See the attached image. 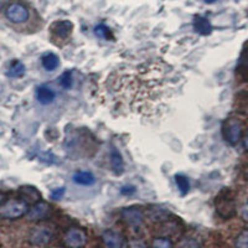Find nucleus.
Returning <instances> with one entry per match:
<instances>
[{"mask_svg": "<svg viewBox=\"0 0 248 248\" xmlns=\"http://www.w3.org/2000/svg\"><path fill=\"white\" fill-rule=\"evenodd\" d=\"M51 214H52V207L50 206V203L41 200L35 203L31 209H29L26 216L30 221H43L48 218Z\"/></svg>", "mask_w": 248, "mask_h": 248, "instance_id": "423d86ee", "label": "nucleus"}, {"mask_svg": "<svg viewBox=\"0 0 248 248\" xmlns=\"http://www.w3.org/2000/svg\"><path fill=\"white\" fill-rule=\"evenodd\" d=\"M102 241L107 248H122L123 247V237L119 232L114 230H106L102 233Z\"/></svg>", "mask_w": 248, "mask_h": 248, "instance_id": "9d476101", "label": "nucleus"}, {"mask_svg": "<svg viewBox=\"0 0 248 248\" xmlns=\"http://www.w3.org/2000/svg\"><path fill=\"white\" fill-rule=\"evenodd\" d=\"M215 206L221 217L230 218L236 214V201L231 190H223L215 200Z\"/></svg>", "mask_w": 248, "mask_h": 248, "instance_id": "f03ea898", "label": "nucleus"}, {"mask_svg": "<svg viewBox=\"0 0 248 248\" xmlns=\"http://www.w3.org/2000/svg\"><path fill=\"white\" fill-rule=\"evenodd\" d=\"M194 29L200 35H210L212 32V26L210 21L202 16H195Z\"/></svg>", "mask_w": 248, "mask_h": 248, "instance_id": "2eb2a0df", "label": "nucleus"}, {"mask_svg": "<svg viewBox=\"0 0 248 248\" xmlns=\"http://www.w3.org/2000/svg\"><path fill=\"white\" fill-rule=\"evenodd\" d=\"M59 83L62 88L65 90H70L72 87V72L71 71H66L60 76Z\"/></svg>", "mask_w": 248, "mask_h": 248, "instance_id": "6ab92c4d", "label": "nucleus"}, {"mask_svg": "<svg viewBox=\"0 0 248 248\" xmlns=\"http://www.w3.org/2000/svg\"><path fill=\"white\" fill-rule=\"evenodd\" d=\"M87 243V234L79 227H71L63 236V245L67 248H83Z\"/></svg>", "mask_w": 248, "mask_h": 248, "instance_id": "20e7f679", "label": "nucleus"}, {"mask_svg": "<svg viewBox=\"0 0 248 248\" xmlns=\"http://www.w3.org/2000/svg\"><path fill=\"white\" fill-rule=\"evenodd\" d=\"M234 248H248V230H245L237 236Z\"/></svg>", "mask_w": 248, "mask_h": 248, "instance_id": "412c9836", "label": "nucleus"}, {"mask_svg": "<svg viewBox=\"0 0 248 248\" xmlns=\"http://www.w3.org/2000/svg\"><path fill=\"white\" fill-rule=\"evenodd\" d=\"M243 179L246 181H248V164L245 167V169H243Z\"/></svg>", "mask_w": 248, "mask_h": 248, "instance_id": "c85d7f7f", "label": "nucleus"}, {"mask_svg": "<svg viewBox=\"0 0 248 248\" xmlns=\"http://www.w3.org/2000/svg\"><path fill=\"white\" fill-rule=\"evenodd\" d=\"M125 248H149L148 245L143 240H132L128 242Z\"/></svg>", "mask_w": 248, "mask_h": 248, "instance_id": "5701e85b", "label": "nucleus"}, {"mask_svg": "<svg viewBox=\"0 0 248 248\" xmlns=\"http://www.w3.org/2000/svg\"><path fill=\"white\" fill-rule=\"evenodd\" d=\"M65 187H59V189L52 190L50 194V198L52 199V200H60V199H62V196L65 195Z\"/></svg>", "mask_w": 248, "mask_h": 248, "instance_id": "b1692460", "label": "nucleus"}, {"mask_svg": "<svg viewBox=\"0 0 248 248\" xmlns=\"http://www.w3.org/2000/svg\"><path fill=\"white\" fill-rule=\"evenodd\" d=\"M41 63L46 71H55L60 66V59L57 55L47 52L41 57Z\"/></svg>", "mask_w": 248, "mask_h": 248, "instance_id": "f3484780", "label": "nucleus"}, {"mask_svg": "<svg viewBox=\"0 0 248 248\" xmlns=\"http://www.w3.org/2000/svg\"><path fill=\"white\" fill-rule=\"evenodd\" d=\"M5 198H6V195L4 194V192H0V205H3V201L5 200Z\"/></svg>", "mask_w": 248, "mask_h": 248, "instance_id": "c756f323", "label": "nucleus"}, {"mask_svg": "<svg viewBox=\"0 0 248 248\" xmlns=\"http://www.w3.org/2000/svg\"><path fill=\"white\" fill-rule=\"evenodd\" d=\"M51 32L60 39H67L74 30V24L70 20H59L55 21L50 28Z\"/></svg>", "mask_w": 248, "mask_h": 248, "instance_id": "1a4fd4ad", "label": "nucleus"}, {"mask_svg": "<svg viewBox=\"0 0 248 248\" xmlns=\"http://www.w3.org/2000/svg\"><path fill=\"white\" fill-rule=\"evenodd\" d=\"M242 145H243V148H245V150H248V132L246 133L245 137H243Z\"/></svg>", "mask_w": 248, "mask_h": 248, "instance_id": "cd10ccee", "label": "nucleus"}, {"mask_svg": "<svg viewBox=\"0 0 248 248\" xmlns=\"http://www.w3.org/2000/svg\"><path fill=\"white\" fill-rule=\"evenodd\" d=\"M203 1L207 4H212V3H215V1H217V0H203Z\"/></svg>", "mask_w": 248, "mask_h": 248, "instance_id": "7c9ffc66", "label": "nucleus"}, {"mask_svg": "<svg viewBox=\"0 0 248 248\" xmlns=\"http://www.w3.org/2000/svg\"><path fill=\"white\" fill-rule=\"evenodd\" d=\"M94 34H96L99 39L109 40L110 37H112V32H110V30L107 28V26L103 25V24L97 25L96 28H94Z\"/></svg>", "mask_w": 248, "mask_h": 248, "instance_id": "aec40b11", "label": "nucleus"}, {"mask_svg": "<svg viewBox=\"0 0 248 248\" xmlns=\"http://www.w3.org/2000/svg\"><path fill=\"white\" fill-rule=\"evenodd\" d=\"M241 215H242L243 220L247 221L248 222V201L245 203V205H243L242 210H241Z\"/></svg>", "mask_w": 248, "mask_h": 248, "instance_id": "bb28decb", "label": "nucleus"}, {"mask_svg": "<svg viewBox=\"0 0 248 248\" xmlns=\"http://www.w3.org/2000/svg\"><path fill=\"white\" fill-rule=\"evenodd\" d=\"M5 15L12 23L14 24H21L25 23L29 19V10L23 5V4L14 3L6 8Z\"/></svg>", "mask_w": 248, "mask_h": 248, "instance_id": "0eeeda50", "label": "nucleus"}, {"mask_svg": "<svg viewBox=\"0 0 248 248\" xmlns=\"http://www.w3.org/2000/svg\"><path fill=\"white\" fill-rule=\"evenodd\" d=\"M36 98L43 106L51 105L56 99V92L48 85H41L36 90Z\"/></svg>", "mask_w": 248, "mask_h": 248, "instance_id": "9b49d317", "label": "nucleus"}, {"mask_svg": "<svg viewBox=\"0 0 248 248\" xmlns=\"http://www.w3.org/2000/svg\"><path fill=\"white\" fill-rule=\"evenodd\" d=\"M29 212V205L24 200H8L0 205V218L16 220Z\"/></svg>", "mask_w": 248, "mask_h": 248, "instance_id": "f257e3e1", "label": "nucleus"}, {"mask_svg": "<svg viewBox=\"0 0 248 248\" xmlns=\"http://www.w3.org/2000/svg\"><path fill=\"white\" fill-rule=\"evenodd\" d=\"M241 65L245 66V67L248 68V41L246 43L245 47H243V51H242V55H241Z\"/></svg>", "mask_w": 248, "mask_h": 248, "instance_id": "393cba45", "label": "nucleus"}, {"mask_svg": "<svg viewBox=\"0 0 248 248\" xmlns=\"http://www.w3.org/2000/svg\"><path fill=\"white\" fill-rule=\"evenodd\" d=\"M171 241L169 238H165V237H158L153 241L152 248H171Z\"/></svg>", "mask_w": 248, "mask_h": 248, "instance_id": "4be33fe9", "label": "nucleus"}, {"mask_svg": "<svg viewBox=\"0 0 248 248\" xmlns=\"http://www.w3.org/2000/svg\"><path fill=\"white\" fill-rule=\"evenodd\" d=\"M20 192H21V196H23V200L25 202H32L35 205L36 202L41 201V195L37 191L35 187L32 186H23L20 189Z\"/></svg>", "mask_w": 248, "mask_h": 248, "instance_id": "4468645a", "label": "nucleus"}, {"mask_svg": "<svg viewBox=\"0 0 248 248\" xmlns=\"http://www.w3.org/2000/svg\"><path fill=\"white\" fill-rule=\"evenodd\" d=\"M110 168L116 175H122L124 172L123 156L117 148L113 147L110 150Z\"/></svg>", "mask_w": 248, "mask_h": 248, "instance_id": "f8f14e48", "label": "nucleus"}, {"mask_svg": "<svg viewBox=\"0 0 248 248\" xmlns=\"http://www.w3.org/2000/svg\"><path fill=\"white\" fill-rule=\"evenodd\" d=\"M6 75L9 77H12V78L23 77L25 75V65L21 61H19V60H14V61H12L10 66H9Z\"/></svg>", "mask_w": 248, "mask_h": 248, "instance_id": "dca6fc26", "label": "nucleus"}, {"mask_svg": "<svg viewBox=\"0 0 248 248\" xmlns=\"http://www.w3.org/2000/svg\"><path fill=\"white\" fill-rule=\"evenodd\" d=\"M122 218L130 227H139L143 223V214H141L140 210L138 207H136V206L124 209L122 211Z\"/></svg>", "mask_w": 248, "mask_h": 248, "instance_id": "6e6552de", "label": "nucleus"}, {"mask_svg": "<svg viewBox=\"0 0 248 248\" xmlns=\"http://www.w3.org/2000/svg\"><path fill=\"white\" fill-rule=\"evenodd\" d=\"M222 136L230 145H236L241 140L242 136V125L236 118L226 119L222 124Z\"/></svg>", "mask_w": 248, "mask_h": 248, "instance_id": "7ed1b4c3", "label": "nucleus"}, {"mask_svg": "<svg viewBox=\"0 0 248 248\" xmlns=\"http://www.w3.org/2000/svg\"><path fill=\"white\" fill-rule=\"evenodd\" d=\"M72 180L75 181V184L81 186H92L96 183L94 175L91 171H86V170H79V171L75 172Z\"/></svg>", "mask_w": 248, "mask_h": 248, "instance_id": "ddd939ff", "label": "nucleus"}, {"mask_svg": "<svg viewBox=\"0 0 248 248\" xmlns=\"http://www.w3.org/2000/svg\"><path fill=\"white\" fill-rule=\"evenodd\" d=\"M175 183L178 185V189L180 191V195L185 196L187 192L190 191V181L189 179L186 178L185 175L183 174H176L175 175Z\"/></svg>", "mask_w": 248, "mask_h": 248, "instance_id": "a211bd4d", "label": "nucleus"}, {"mask_svg": "<svg viewBox=\"0 0 248 248\" xmlns=\"http://www.w3.org/2000/svg\"><path fill=\"white\" fill-rule=\"evenodd\" d=\"M122 195H132L136 192V187L132 185H127V186H123L121 189Z\"/></svg>", "mask_w": 248, "mask_h": 248, "instance_id": "a878e982", "label": "nucleus"}, {"mask_svg": "<svg viewBox=\"0 0 248 248\" xmlns=\"http://www.w3.org/2000/svg\"><path fill=\"white\" fill-rule=\"evenodd\" d=\"M54 238V231L47 225H39L31 230L30 242L37 247L48 245Z\"/></svg>", "mask_w": 248, "mask_h": 248, "instance_id": "39448f33", "label": "nucleus"}]
</instances>
